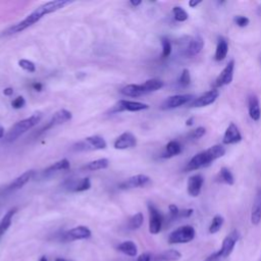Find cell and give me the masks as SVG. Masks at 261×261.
Masks as SVG:
<instances>
[{
  "instance_id": "2",
  "label": "cell",
  "mask_w": 261,
  "mask_h": 261,
  "mask_svg": "<svg viewBox=\"0 0 261 261\" xmlns=\"http://www.w3.org/2000/svg\"><path fill=\"white\" fill-rule=\"evenodd\" d=\"M225 154V148L222 145H213L208 149L194 155L189 161L186 169L188 171L197 170L201 167L208 166L214 160L222 157Z\"/></svg>"
},
{
  "instance_id": "32",
  "label": "cell",
  "mask_w": 261,
  "mask_h": 261,
  "mask_svg": "<svg viewBox=\"0 0 261 261\" xmlns=\"http://www.w3.org/2000/svg\"><path fill=\"white\" fill-rule=\"evenodd\" d=\"M70 167V163L66 158H63L59 161H56L55 163H53L52 165H50L46 170L45 173H52L58 170H66Z\"/></svg>"
},
{
  "instance_id": "22",
  "label": "cell",
  "mask_w": 261,
  "mask_h": 261,
  "mask_svg": "<svg viewBox=\"0 0 261 261\" xmlns=\"http://www.w3.org/2000/svg\"><path fill=\"white\" fill-rule=\"evenodd\" d=\"M33 175H34V170L31 169V170L24 171L22 174H20L15 179H13V181L8 186V190L13 191V190L21 189L25 184L29 182V180L33 177Z\"/></svg>"
},
{
  "instance_id": "18",
  "label": "cell",
  "mask_w": 261,
  "mask_h": 261,
  "mask_svg": "<svg viewBox=\"0 0 261 261\" xmlns=\"http://www.w3.org/2000/svg\"><path fill=\"white\" fill-rule=\"evenodd\" d=\"M251 222L258 225L261 222V188L258 189L251 209Z\"/></svg>"
},
{
  "instance_id": "19",
  "label": "cell",
  "mask_w": 261,
  "mask_h": 261,
  "mask_svg": "<svg viewBox=\"0 0 261 261\" xmlns=\"http://www.w3.org/2000/svg\"><path fill=\"white\" fill-rule=\"evenodd\" d=\"M71 117H72V114H71L70 111H68L66 109H60V110H58L57 112H55L53 114V116L49 120L48 124L46 125L45 129H48L52 126H55V125H58V124H61V123H64L66 121L70 120Z\"/></svg>"
},
{
  "instance_id": "24",
  "label": "cell",
  "mask_w": 261,
  "mask_h": 261,
  "mask_svg": "<svg viewBox=\"0 0 261 261\" xmlns=\"http://www.w3.org/2000/svg\"><path fill=\"white\" fill-rule=\"evenodd\" d=\"M120 93L123 96L133 97V98H137V97H140L142 95H145V92L142 88V85H134V84H130V85H127V86L123 87L120 90Z\"/></svg>"
},
{
  "instance_id": "8",
  "label": "cell",
  "mask_w": 261,
  "mask_h": 261,
  "mask_svg": "<svg viewBox=\"0 0 261 261\" xmlns=\"http://www.w3.org/2000/svg\"><path fill=\"white\" fill-rule=\"evenodd\" d=\"M148 210H149V231L152 234H157L163 224V216L160 211L152 204L148 203Z\"/></svg>"
},
{
  "instance_id": "35",
  "label": "cell",
  "mask_w": 261,
  "mask_h": 261,
  "mask_svg": "<svg viewBox=\"0 0 261 261\" xmlns=\"http://www.w3.org/2000/svg\"><path fill=\"white\" fill-rule=\"evenodd\" d=\"M172 13H173L174 19L177 21H186L189 17L188 12L180 6H174L172 8Z\"/></svg>"
},
{
  "instance_id": "37",
  "label": "cell",
  "mask_w": 261,
  "mask_h": 261,
  "mask_svg": "<svg viewBox=\"0 0 261 261\" xmlns=\"http://www.w3.org/2000/svg\"><path fill=\"white\" fill-rule=\"evenodd\" d=\"M178 83H179V85L181 87H187V86L190 85V83H191V74H190L189 69H187V68L182 69V71L180 73V76L178 79Z\"/></svg>"
},
{
  "instance_id": "25",
  "label": "cell",
  "mask_w": 261,
  "mask_h": 261,
  "mask_svg": "<svg viewBox=\"0 0 261 261\" xmlns=\"http://www.w3.org/2000/svg\"><path fill=\"white\" fill-rule=\"evenodd\" d=\"M117 249L122 252L123 254L130 256V257H136L138 254V248L137 245L133 241H124L120 243L117 246Z\"/></svg>"
},
{
  "instance_id": "50",
  "label": "cell",
  "mask_w": 261,
  "mask_h": 261,
  "mask_svg": "<svg viewBox=\"0 0 261 261\" xmlns=\"http://www.w3.org/2000/svg\"><path fill=\"white\" fill-rule=\"evenodd\" d=\"M3 137H4V128L0 126V139H2Z\"/></svg>"
},
{
  "instance_id": "17",
  "label": "cell",
  "mask_w": 261,
  "mask_h": 261,
  "mask_svg": "<svg viewBox=\"0 0 261 261\" xmlns=\"http://www.w3.org/2000/svg\"><path fill=\"white\" fill-rule=\"evenodd\" d=\"M203 47H204V41H203L202 37L195 36L189 41V43L185 49V55L187 57H194L202 51Z\"/></svg>"
},
{
  "instance_id": "45",
  "label": "cell",
  "mask_w": 261,
  "mask_h": 261,
  "mask_svg": "<svg viewBox=\"0 0 261 261\" xmlns=\"http://www.w3.org/2000/svg\"><path fill=\"white\" fill-rule=\"evenodd\" d=\"M202 3V1L201 0H191L190 2H189V5H190V7H192V8H195L196 6H198L199 4H201Z\"/></svg>"
},
{
  "instance_id": "47",
  "label": "cell",
  "mask_w": 261,
  "mask_h": 261,
  "mask_svg": "<svg viewBox=\"0 0 261 261\" xmlns=\"http://www.w3.org/2000/svg\"><path fill=\"white\" fill-rule=\"evenodd\" d=\"M33 88H34L36 91L40 92V91L42 90V84H40V83H35V84H33Z\"/></svg>"
},
{
  "instance_id": "11",
  "label": "cell",
  "mask_w": 261,
  "mask_h": 261,
  "mask_svg": "<svg viewBox=\"0 0 261 261\" xmlns=\"http://www.w3.org/2000/svg\"><path fill=\"white\" fill-rule=\"evenodd\" d=\"M233 69H234V61L230 60L225 67L221 70V72L218 74L214 82V89L226 86L231 83L232 77H233Z\"/></svg>"
},
{
  "instance_id": "7",
  "label": "cell",
  "mask_w": 261,
  "mask_h": 261,
  "mask_svg": "<svg viewBox=\"0 0 261 261\" xmlns=\"http://www.w3.org/2000/svg\"><path fill=\"white\" fill-rule=\"evenodd\" d=\"M194 95H191V94H178V95H173V96H170L168 98H166L160 108L162 110H169V109H174V108H177V107H180L191 101L194 100Z\"/></svg>"
},
{
  "instance_id": "3",
  "label": "cell",
  "mask_w": 261,
  "mask_h": 261,
  "mask_svg": "<svg viewBox=\"0 0 261 261\" xmlns=\"http://www.w3.org/2000/svg\"><path fill=\"white\" fill-rule=\"evenodd\" d=\"M42 116H43L42 112L37 111V112L33 113L30 117L16 122L5 135V141L13 142V141L17 140L21 135H23L29 129L34 127L42 119Z\"/></svg>"
},
{
  "instance_id": "48",
  "label": "cell",
  "mask_w": 261,
  "mask_h": 261,
  "mask_svg": "<svg viewBox=\"0 0 261 261\" xmlns=\"http://www.w3.org/2000/svg\"><path fill=\"white\" fill-rule=\"evenodd\" d=\"M129 3H130L133 6H138V5H140V4L142 3V1H141V0H138V1H134V0H132Z\"/></svg>"
},
{
  "instance_id": "43",
  "label": "cell",
  "mask_w": 261,
  "mask_h": 261,
  "mask_svg": "<svg viewBox=\"0 0 261 261\" xmlns=\"http://www.w3.org/2000/svg\"><path fill=\"white\" fill-rule=\"evenodd\" d=\"M194 210L193 209H181L179 210V218H188L193 214Z\"/></svg>"
},
{
  "instance_id": "31",
  "label": "cell",
  "mask_w": 261,
  "mask_h": 261,
  "mask_svg": "<svg viewBox=\"0 0 261 261\" xmlns=\"http://www.w3.org/2000/svg\"><path fill=\"white\" fill-rule=\"evenodd\" d=\"M217 181H220V182H223L225 185H228V186H231L233 185L234 182V179H233V175L232 173L230 172V170L226 167H222L220 168L218 174H217V177H216Z\"/></svg>"
},
{
  "instance_id": "41",
  "label": "cell",
  "mask_w": 261,
  "mask_h": 261,
  "mask_svg": "<svg viewBox=\"0 0 261 261\" xmlns=\"http://www.w3.org/2000/svg\"><path fill=\"white\" fill-rule=\"evenodd\" d=\"M25 104V100L22 96H18L16 97L12 102H11V106L14 108V109H19L21 107H23Z\"/></svg>"
},
{
  "instance_id": "12",
  "label": "cell",
  "mask_w": 261,
  "mask_h": 261,
  "mask_svg": "<svg viewBox=\"0 0 261 261\" xmlns=\"http://www.w3.org/2000/svg\"><path fill=\"white\" fill-rule=\"evenodd\" d=\"M219 96V92L217 89H212L203 95L199 96L198 98L194 99L193 102L190 104V107L192 108H201V107H206L208 105H211L216 101V99Z\"/></svg>"
},
{
  "instance_id": "33",
  "label": "cell",
  "mask_w": 261,
  "mask_h": 261,
  "mask_svg": "<svg viewBox=\"0 0 261 261\" xmlns=\"http://www.w3.org/2000/svg\"><path fill=\"white\" fill-rule=\"evenodd\" d=\"M144 222V215L142 212H138L135 215H133L128 220V228L129 229H138L142 226Z\"/></svg>"
},
{
  "instance_id": "28",
  "label": "cell",
  "mask_w": 261,
  "mask_h": 261,
  "mask_svg": "<svg viewBox=\"0 0 261 261\" xmlns=\"http://www.w3.org/2000/svg\"><path fill=\"white\" fill-rule=\"evenodd\" d=\"M162 87H163V82L158 79H151V80L146 81L144 84H142V88H143L145 94L158 91Z\"/></svg>"
},
{
  "instance_id": "44",
  "label": "cell",
  "mask_w": 261,
  "mask_h": 261,
  "mask_svg": "<svg viewBox=\"0 0 261 261\" xmlns=\"http://www.w3.org/2000/svg\"><path fill=\"white\" fill-rule=\"evenodd\" d=\"M152 259V255L150 253H143L141 254L136 261H151Z\"/></svg>"
},
{
  "instance_id": "49",
  "label": "cell",
  "mask_w": 261,
  "mask_h": 261,
  "mask_svg": "<svg viewBox=\"0 0 261 261\" xmlns=\"http://www.w3.org/2000/svg\"><path fill=\"white\" fill-rule=\"evenodd\" d=\"M193 121H194V118H193V117H190L189 119H187L186 124H187V125H192V124H193Z\"/></svg>"
},
{
  "instance_id": "13",
  "label": "cell",
  "mask_w": 261,
  "mask_h": 261,
  "mask_svg": "<svg viewBox=\"0 0 261 261\" xmlns=\"http://www.w3.org/2000/svg\"><path fill=\"white\" fill-rule=\"evenodd\" d=\"M91 237V230L87 226H76L73 227L67 231L64 232L63 234V240L65 241H76V240H84V239H89Z\"/></svg>"
},
{
  "instance_id": "1",
  "label": "cell",
  "mask_w": 261,
  "mask_h": 261,
  "mask_svg": "<svg viewBox=\"0 0 261 261\" xmlns=\"http://www.w3.org/2000/svg\"><path fill=\"white\" fill-rule=\"evenodd\" d=\"M70 3H72V1H69V0H54V1L46 2V3L42 4L41 6H39L37 9H35L32 13H30L24 19L11 25L10 28H8L5 32H3V35L9 36L12 34L22 32L23 30H25L29 27L33 25L34 23L38 22L43 16H45L49 13L55 12V11L65 7L66 5H69Z\"/></svg>"
},
{
  "instance_id": "9",
  "label": "cell",
  "mask_w": 261,
  "mask_h": 261,
  "mask_svg": "<svg viewBox=\"0 0 261 261\" xmlns=\"http://www.w3.org/2000/svg\"><path fill=\"white\" fill-rule=\"evenodd\" d=\"M148 108H149V105L146 103H142L138 101H129V100H119L113 106L110 112H120V111L137 112V111L145 110Z\"/></svg>"
},
{
  "instance_id": "39",
  "label": "cell",
  "mask_w": 261,
  "mask_h": 261,
  "mask_svg": "<svg viewBox=\"0 0 261 261\" xmlns=\"http://www.w3.org/2000/svg\"><path fill=\"white\" fill-rule=\"evenodd\" d=\"M205 133H206L205 127H203V126H199V127H197V128L193 129V130L189 134V139H190V140H192V141L198 140V139L202 138V137L205 135Z\"/></svg>"
},
{
  "instance_id": "30",
  "label": "cell",
  "mask_w": 261,
  "mask_h": 261,
  "mask_svg": "<svg viewBox=\"0 0 261 261\" xmlns=\"http://www.w3.org/2000/svg\"><path fill=\"white\" fill-rule=\"evenodd\" d=\"M180 257H181V254L177 250L169 249V250H166V251L160 253L156 257V259L158 261H176V260L180 259Z\"/></svg>"
},
{
  "instance_id": "53",
  "label": "cell",
  "mask_w": 261,
  "mask_h": 261,
  "mask_svg": "<svg viewBox=\"0 0 261 261\" xmlns=\"http://www.w3.org/2000/svg\"><path fill=\"white\" fill-rule=\"evenodd\" d=\"M260 62H261V55H260Z\"/></svg>"
},
{
  "instance_id": "23",
  "label": "cell",
  "mask_w": 261,
  "mask_h": 261,
  "mask_svg": "<svg viewBox=\"0 0 261 261\" xmlns=\"http://www.w3.org/2000/svg\"><path fill=\"white\" fill-rule=\"evenodd\" d=\"M228 53V44L227 41L223 37H219L215 49V54H214V59L216 61H221L223 60Z\"/></svg>"
},
{
  "instance_id": "16",
  "label": "cell",
  "mask_w": 261,
  "mask_h": 261,
  "mask_svg": "<svg viewBox=\"0 0 261 261\" xmlns=\"http://www.w3.org/2000/svg\"><path fill=\"white\" fill-rule=\"evenodd\" d=\"M137 145V139L132 133H123L121 134L114 142L113 146L115 149L124 150L128 148H134Z\"/></svg>"
},
{
  "instance_id": "14",
  "label": "cell",
  "mask_w": 261,
  "mask_h": 261,
  "mask_svg": "<svg viewBox=\"0 0 261 261\" xmlns=\"http://www.w3.org/2000/svg\"><path fill=\"white\" fill-rule=\"evenodd\" d=\"M241 141H242V135L239 130V127L233 122H230L224 132L222 143L225 145H232Z\"/></svg>"
},
{
  "instance_id": "27",
  "label": "cell",
  "mask_w": 261,
  "mask_h": 261,
  "mask_svg": "<svg viewBox=\"0 0 261 261\" xmlns=\"http://www.w3.org/2000/svg\"><path fill=\"white\" fill-rule=\"evenodd\" d=\"M181 152V146L177 141H170L166 145L165 153L162 155L163 158H170L178 155Z\"/></svg>"
},
{
  "instance_id": "42",
  "label": "cell",
  "mask_w": 261,
  "mask_h": 261,
  "mask_svg": "<svg viewBox=\"0 0 261 261\" xmlns=\"http://www.w3.org/2000/svg\"><path fill=\"white\" fill-rule=\"evenodd\" d=\"M168 210H169V213L172 218H179V210L180 209H178V207L176 205L170 204L168 206Z\"/></svg>"
},
{
  "instance_id": "38",
  "label": "cell",
  "mask_w": 261,
  "mask_h": 261,
  "mask_svg": "<svg viewBox=\"0 0 261 261\" xmlns=\"http://www.w3.org/2000/svg\"><path fill=\"white\" fill-rule=\"evenodd\" d=\"M161 45H162V57L166 58L171 53V44L167 38H162Z\"/></svg>"
},
{
  "instance_id": "6",
  "label": "cell",
  "mask_w": 261,
  "mask_h": 261,
  "mask_svg": "<svg viewBox=\"0 0 261 261\" xmlns=\"http://www.w3.org/2000/svg\"><path fill=\"white\" fill-rule=\"evenodd\" d=\"M107 146L105 140L99 136H91L86 138L84 141H81L73 145L74 150L79 151H88V150H101L105 149Z\"/></svg>"
},
{
  "instance_id": "46",
  "label": "cell",
  "mask_w": 261,
  "mask_h": 261,
  "mask_svg": "<svg viewBox=\"0 0 261 261\" xmlns=\"http://www.w3.org/2000/svg\"><path fill=\"white\" fill-rule=\"evenodd\" d=\"M3 94L5 96H11L13 94V89L12 88H6L3 90Z\"/></svg>"
},
{
  "instance_id": "34",
  "label": "cell",
  "mask_w": 261,
  "mask_h": 261,
  "mask_svg": "<svg viewBox=\"0 0 261 261\" xmlns=\"http://www.w3.org/2000/svg\"><path fill=\"white\" fill-rule=\"evenodd\" d=\"M223 222H224V219H223V217L221 215H219V214L215 215L212 218V221H211V223L209 225V232L212 233V234L218 232L220 230V228L222 227Z\"/></svg>"
},
{
  "instance_id": "5",
  "label": "cell",
  "mask_w": 261,
  "mask_h": 261,
  "mask_svg": "<svg viewBox=\"0 0 261 261\" xmlns=\"http://www.w3.org/2000/svg\"><path fill=\"white\" fill-rule=\"evenodd\" d=\"M196 236L195 228L191 225H182L172 230L168 236V244H186L194 240Z\"/></svg>"
},
{
  "instance_id": "40",
  "label": "cell",
  "mask_w": 261,
  "mask_h": 261,
  "mask_svg": "<svg viewBox=\"0 0 261 261\" xmlns=\"http://www.w3.org/2000/svg\"><path fill=\"white\" fill-rule=\"evenodd\" d=\"M236 24L240 28H245L249 24L250 22V19L247 17V16H244V15H236L234 18H233Z\"/></svg>"
},
{
  "instance_id": "29",
  "label": "cell",
  "mask_w": 261,
  "mask_h": 261,
  "mask_svg": "<svg viewBox=\"0 0 261 261\" xmlns=\"http://www.w3.org/2000/svg\"><path fill=\"white\" fill-rule=\"evenodd\" d=\"M17 209L16 208H12L10 210H8L5 215L2 217L1 221H0V237L8 229V227L10 226L11 224V220H12V217L13 215L16 213Z\"/></svg>"
},
{
  "instance_id": "21",
  "label": "cell",
  "mask_w": 261,
  "mask_h": 261,
  "mask_svg": "<svg viewBox=\"0 0 261 261\" xmlns=\"http://www.w3.org/2000/svg\"><path fill=\"white\" fill-rule=\"evenodd\" d=\"M91 188V181L88 177L81 178L79 180H70L66 184V189L71 192H84Z\"/></svg>"
},
{
  "instance_id": "26",
  "label": "cell",
  "mask_w": 261,
  "mask_h": 261,
  "mask_svg": "<svg viewBox=\"0 0 261 261\" xmlns=\"http://www.w3.org/2000/svg\"><path fill=\"white\" fill-rule=\"evenodd\" d=\"M108 165H109V160L107 158H100L87 163L83 168L89 171H95V170L105 169L108 167Z\"/></svg>"
},
{
  "instance_id": "15",
  "label": "cell",
  "mask_w": 261,
  "mask_h": 261,
  "mask_svg": "<svg viewBox=\"0 0 261 261\" xmlns=\"http://www.w3.org/2000/svg\"><path fill=\"white\" fill-rule=\"evenodd\" d=\"M203 184H204V178L201 174H193L188 179V184H187L188 194L191 197L199 196L201 193Z\"/></svg>"
},
{
  "instance_id": "10",
  "label": "cell",
  "mask_w": 261,
  "mask_h": 261,
  "mask_svg": "<svg viewBox=\"0 0 261 261\" xmlns=\"http://www.w3.org/2000/svg\"><path fill=\"white\" fill-rule=\"evenodd\" d=\"M151 179L148 175L146 174H136L127 179L121 181L118 185V188L120 190H130V189H136V188H144L150 184Z\"/></svg>"
},
{
  "instance_id": "51",
  "label": "cell",
  "mask_w": 261,
  "mask_h": 261,
  "mask_svg": "<svg viewBox=\"0 0 261 261\" xmlns=\"http://www.w3.org/2000/svg\"><path fill=\"white\" fill-rule=\"evenodd\" d=\"M55 261H71V260H68V259H64V258H56Z\"/></svg>"
},
{
  "instance_id": "52",
  "label": "cell",
  "mask_w": 261,
  "mask_h": 261,
  "mask_svg": "<svg viewBox=\"0 0 261 261\" xmlns=\"http://www.w3.org/2000/svg\"><path fill=\"white\" fill-rule=\"evenodd\" d=\"M39 261H48V259H47V257L46 256H42L41 258H40V260Z\"/></svg>"
},
{
  "instance_id": "20",
  "label": "cell",
  "mask_w": 261,
  "mask_h": 261,
  "mask_svg": "<svg viewBox=\"0 0 261 261\" xmlns=\"http://www.w3.org/2000/svg\"><path fill=\"white\" fill-rule=\"evenodd\" d=\"M248 111H249V115L250 117L255 120L258 121L261 117V106H260V102L259 99L256 95H251L248 99Z\"/></svg>"
},
{
  "instance_id": "4",
  "label": "cell",
  "mask_w": 261,
  "mask_h": 261,
  "mask_svg": "<svg viewBox=\"0 0 261 261\" xmlns=\"http://www.w3.org/2000/svg\"><path fill=\"white\" fill-rule=\"evenodd\" d=\"M240 239V232L237 229L231 230L222 241L220 249L209 256H207L203 261H221L222 259L227 258L233 251L234 246L237 245Z\"/></svg>"
},
{
  "instance_id": "36",
  "label": "cell",
  "mask_w": 261,
  "mask_h": 261,
  "mask_svg": "<svg viewBox=\"0 0 261 261\" xmlns=\"http://www.w3.org/2000/svg\"><path fill=\"white\" fill-rule=\"evenodd\" d=\"M18 65H19V67H21L25 71H29V72H35L36 71V65L31 60L20 59L18 61Z\"/></svg>"
}]
</instances>
